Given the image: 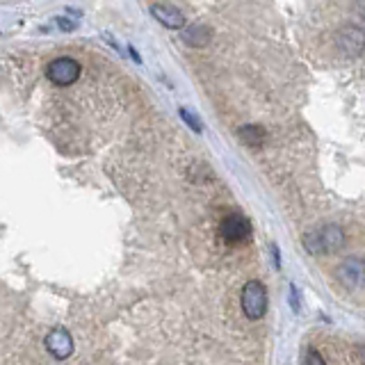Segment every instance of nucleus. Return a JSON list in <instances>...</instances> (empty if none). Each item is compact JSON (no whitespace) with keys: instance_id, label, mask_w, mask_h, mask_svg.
<instances>
[{"instance_id":"obj_12","label":"nucleus","mask_w":365,"mask_h":365,"mask_svg":"<svg viewBox=\"0 0 365 365\" xmlns=\"http://www.w3.org/2000/svg\"><path fill=\"white\" fill-rule=\"evenodd\" d=\"M304 365H327V361L322 359V354L311 347V349H306V354H304Z\"/></svg>"},{"instance_id":"obj_10","label":"nucleus","mask_w":365,"mask_h":365,"mask_svg":"<svg viewBox=\"0 0 365 365\" xmlns=\"http://www.w3.org/2000/svg\"><path fill=\"white\" fill-rule=\"evenodd\" d=\"M237 137L240 142L251 146V148H260L262 144L267 142V130L262 128V125H254V123H247L242 128L237 130Z\"/></svg>"},{"instance_id":"obj_8","label":"nucleus","mask_w":365,"mask_h":365,"mask_svg":"<svg viewBox=\"0 0 365 365\" xmlns=\"http://www.w3.org/2000/svg\"><path fill=\"white\" fill-rule=\"evenodd\" d=\"M338 46H340V51H345V53H359L363 51V46H365V30L356 28V26H347V28H342L338 32Z\"/></svg>"},{"instance_id":"obj_2","label":"nucleus","mask_w":365,"mask_h":365,"mask_svg":"<svg viewBox=\"0 0 365 365\" xmlns=\"http://www.w3.org/2000/svg\"><path fill=\"white\" fill-rule=\"evenodd\" d=\"M242 311L249 319H260L267 313V290L260 281H249L242 288Z\"/></svg>"},{"instance_id":"obj_6","label":"nucleus","mask_w":365,"mask_h":365,"mask_svg":"<svg viewBox=\"0 0 365 365\" xmlns=\"http://www.w3.org/2000/svg\"><path fill=\"white\" fill-rule=\"evenodd\" d=\"M46 349H48L57 361H64L73 354V338L66 329H53L46 336Z\"/></svg>"},{"instance_id":"obj_14","label":"nucleus","mask_w":365,"mask_h":365,"mask_svg":"<svg viewBox=\"0 0 365 365\" xmlns=\"http://www.w3.org/2000/svg\"><path fill=\"white\" fill-rule=\"evenodd\" d=\"M57 26H60L62 30H66V32H71V30L78 28V23H76V21H68V19H64V16H57Z\"/></svg>"},{"instance_id":"obj_1","label":"nucleus","mask_w":365,"mask_h":365,"mask_svg":"<svg viewBox=\"0 0 365 365\" xmlns=\"http://www.w3.org/2000/svg\"><path fill=\"white\" fill-rule=\"evenodd\" d=\"M345 247V231L336 224H327L317 231L306 233L304 237V249L308 254L319 256V254H336Z\"/></svg>"},{"instance_id":"obj_3","label":"nucleus","mask_w":365,"mask_h":365,"mask_svg":"<svg viewBox=\"0 0 365 365\" xmlns=\"http://www.w3.org/2000/svg\"><path fill=\"white\" fill-rule=\"evenodd\" d=\"M251 222L247 220L245 215H226L224 220H222V226H220V233L224 237V242L228 245H242L247 242V240L251 237Z\"/></svg>"},{"instance_id":"obj_4","label":"nucleus","mask_w":365,"mask_h":365,"mask_svg":"<svg viewBox=\"0 0 365 365\" xmlns=\"http://www.w3.org/2000/svg\"><path fill=\"white\" fill-rule=\"evenodd\" d=\"M46 76H48L53 85L68 87L80 78V64L73 60V57H57V60H53L48 64V68H46Z\"/></svg>"},{"instance_id":"obj_11","label":"nucleus","mask_w":365,"mask_h":365,"mask_svg":"<svg viewBox=\"0 0 365 365\" xmlns=\"http://www.w3.org/2000/svg\"><path fill=\"white\" fill-rule=\"evenodd\" d=\"M178 117H180L182 121H185L194 133H201V130H203V121H201L190 108H178Z\"/></svg>"},{"instance_id":"obj_5","label":"nucleus","mask_w":365,"mask_h":365,"mask_svg":"<svg viewBox=\"0 0 365 365\" xmlns=\"http://www.w3.org/2000/svg\"><path fill=\"white\" fill-rule=\"evenodd\" d=\"M338 279L340 283H345L347 288H359V285L365 283V260L349 256L345 258V262L338 265Z\"/></svg>"},{"instance_id":"obj_9","label":"nucleus","mask_w":365,"mask_h":365,"mask_svg":"<svg viewBox=\"0 0 365 365\" xmlns=\"http://www.w3.org/2000/svg\"><path fill=\"white\" fill-rule=\"evenodd\" d=\"M182 41H185L187 46H192V48H203V46H208L210 39H212V30L205 28V26H190L180 32Z\"/></svg>"},{"instance_id":"obj_13","label":"nucleus","mask_w":365,"mask_h":365,"mask_svg":"<svg viewBox=\"0 0 365 365\" xmlns=\"http://www.w3.org/2000/svg\"><path fill=\"white\" fill-rule=\"evenodd\" d=\"M290 306L294 313L302 311V297H299V290H297V285H290Z\"/></svg>"},{"instance_id":"obj_7","label":"nucleus","mask_w":365,"mask_h":365,"mask_svg":"<svg viewBox=\"0 0 365 365\" xmlns=\"http://www.w3.org/2000/svg\"><path fill=\"white\" fill-rule=\"evenodd\" d=\"M151 14L155 16V21L163 23L165 28L180 30L182 26H185V16H182V11L171 3H153Z\"/></svg>"}]
</instances>
